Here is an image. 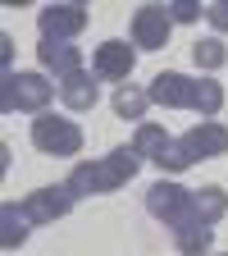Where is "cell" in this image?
Here are the masks:
<instances>
[{
  "label": "cell",
  "instance_id": "obj_7",
  "mask_svg": "<svg viewBox=\"0 0 228 256\" xmlns=\"http://www.w3.org/2000/svg\"><path fill=\"white\" fill-rule=\"evenodd\" d=\"M18 206H23V215L32 220V229H37V224H55V220L69 215V210L78 206V192H73L69 183H46V188H37V192H27Z\"/></svg>",
  "mask_w": 228,
  "mask_h": 256
},
{
  "label": "cell",
  "instance_id": "obj_15",
  "mask_svg": "<svg viewBox=\"0 0 228 256\" xmlns=\"http://www.w3.org/2000/svg\"><path fill=\"white\" fill-rule=\"evenodd\" d=\"M169 142H174V138H169L160 124H137V138H133V146H137V156H142V160H160Z\"/></svg>",
  "mask_w": 228,
  "mask_h": 256
},
{
  "label": "cell",
  "instance_id": "obj_12",
  "mask_svg": "<svg viewBox=\"0 0 228 256\" xmlns=\"http://www.w3.org/2000/svg\"><path fill=\"white\" fill-rule=\"evenodd\" d=\"M96 96H101V87H96V74L91 69H78L69 78H59V101L69 106V110H78V114H87L96 106Z\"/></svg>",
  "mask_w": 228,
  "mask_h": 256
},
{
  "label": "cell",
  "instance_id": "obj_20",
  "mask_svg": "<svg viewBox=\"0 0 228 256\" xmlns=\"http://www.w3.org/2000/svg\"><path fill=\"white\" fill-rule=\"evenodd\" d=\"M0 60H5V74H14V37L0 32Z\"/></svg>",
  "mask_w": 228,
  "mask_h": 256
},
{
  "label": "cell",
  "instance_id": "obj_5",
  "mask_svg": "<svg viewBox=\"0 0 228 256\" xmlns=\"http://www.w3.org/2000/svg\"><path fill=\"white\" fill-rule=\"evenodd\" d=\"M55 101V82L46 78V74H5L0 78V110L5 114H14V110H23V114H41L46 106Z\"/></svg>",
  "mask_w": 228,
  "mask_h": 256
},
{
  "label": "cell",
  "instance_id": "obj_21",
  "mask_svg": "<svg viewBox=\"0 0 228 256\" xmlns=\"http://www.w3.org/2000/svg\"><path fill=\"white\" fill-rule=\"evenodd\" d=\"M215 256H228V252H215Z\"/></svg>",
  "mask_w": 228,
  "mask_h": 256
},
{
  "label": "cell",
  "instance_id": "obj_17",
  "mask_svg": "<svg viewBox=\"0 0 228 256\" xmlns=\"http://www.w3.org/2000/svg\"><path fill=\"white\" fill-rule=\"evenodd\" d=\"M192 60H197V69H224L228 64V46L219 37H201V42H192Z\"/></svg>",
  "mask_w": 228,
  "mask_h": 256
},
{
  "label": "cell",
  "instance_id": "obj_10",
  "mask_svg": "<svg viewBox=\"0 0 228 256\" xmlns=\"http://www.w3.org/2000/svg\"><path fill=\"white\" fill-rule=\"evenodd\" d=\"M133 64H137V46H128V42H101L96 55H91V74L123 87L128 74H133Z\"/></svg>",
  "mask_w": 228,
  "mask_h": 256
},
{
  "label": "cell",
  "instance_id": "obj_19",
  "mask_svg": "<svg viewBox=\"0 0 228 256\" xmlns=\"http://www.w3.org/2000/svg\"><path fill=\"white\" fill-rule=\"evenodd\" d=\"M206 18L215 32H228V0H215V5H206Z\"/></svg>",
  "mask_w": 228,
  "mask_h": 256
},
{
  "label": "cell",
  "instance_id": "obj_3",
  "mask_svg": "<svg viewBox=\"0 0 228 256\" xmlns=\"http://www.w3.org/2000/svg\"><path fill=\"white\" fill-rule=\"evenodd\" d=\"M137 170H142L137 146H114L101 160H82V165H73V174L64 178V183H69L78 192V202H82V197H105V192L128 188V178H133Z\"/></svg>",
  "mask_w": 228,
  "mask_h": 256
},
{
  "label": "cell",
  "instance_id": "obj_13",
  "mask_svg": "<svg viewBox=\"0 0 228 256\" xmlns=\"http://www.w3.org/2000/svg\"><path fill=\"white\" fill-rule=\"evenodd\" d=\"M27 234H32V220L23 215V206L18 202H5V206H0V247L14 252V247L27 242Z\"/></svg>",
  "mask_w": 228,
  "mask_h": 256
},
{
  "label": "cell",
  "instance_id": "obj_18",
  "mask_svg": "<svg viewBox=\"0 0 228 256\" xmlns=\"http://www.w3.org/2000/svg\"><path fill=\"white\" fill-rule=\"evenodd\" d=\"M206 10H201V0H174V5H169V18L174 23H197Z\"/></svg>",
  "mask_w": 228,
  "mask_h": 256
},
{
  "label": "cell",
  "instance_id": "obj_16",
  "mask_svg": "<svg viewBox=\"0 0 228 256\" xmlns=\"http://www.w3.org/2000/svg\"><path fill=\"white\" fill-rule=\"evenodd\" d=\"M197 210H201L210 224H219V220L228 215V192H224L219 183H206V188H197Z\"/></svg>",
  "mask_w": 228,
  "mask_h": 256
},
{
  "label": "cell",
  "instance_id": "obj_11",
  "mask_svg": "<svg viewBox=\"0 0 228 256\" xmlns=\"http://www.w3.org/2000/svg\"><path fill=\"white\" fill-rule=\"evenodd\" d=\"M37 60L46 64L55 78H69V74L87 69V64H82V50H78V42H37Z\"/></svg>",
  "mask_w": 228,
  "mask_h": 256
},
{
  "label": "cell",
  "instance_id": "obj_2",
  "mask_svg": "<svg viewBox=\"0 0 228 256\" xmlns=\"http://www.w3.org/2000/svg\"><path fill=\"white\" fill-rule=\"evenodd\" d=\"M146 92H151V106H165V110H197V114H219L224 110L219 78H192V74H178V69H160Z\"/></svg>",
  "mask_w": 228,
  "mask_h": 256
},
{
  "label": "cell",
  "instance_id": "obj_9",
  "mask_svg": "<svg viewBox=\"0 0 228 256\" xmlns=\"http://www.w3.org/2000/svg\"><path fill=\"white\" fill-rule=\"evenodd\" d=\"M169 32H174L169 5H142V10L133 14V46H137V50H160V46H169Z\"/></svg>",
  "mask_w": 228,
  "mask_h": 256
},
{
  "label": "cell",
  "instance_id": "obj_4",
  "mask_svg": "<svg viewBox=\"0 0 228 256\" xmlns=\"http://www.w3.org/2000/svg\"><path fill=\"white\" fill-rule=\"evenodd\" d=\"M224 151H228V128H224L219 119H201L197 128L178 133L155 165L165 170V174H183V170L201 165V160H215V156H224Z\"/></svg>",
  "mask_w": 228,
  "mask_h": 256
},
{
  "label": "cell",
  "instance_id": "obj_1",
  "mask_svg": "<svg viewBox=\"0 0 228 256\" xmlns=\"http://www.w3.org/2000/svg\"><path fill=\"white\" fill-rule=\"evenodd\" d=\"M146 210L160 224H169L174 247L183 256H210V247H215V224L197 210V192H192V188L169 183V178L151 183L146 188Z\"/></svg>",
  "mask_w": 228,
  "mask_h": 256
},
{
  "label": "cell",
  "instance_id": "obj_14",
  "mask_svg": "<svg viewBox=\"0 0 228 256\" xmlns=\"http://www.w3.org/2000/svg\"><path fill=\"white\" fill-rule=\"evenodd\" d=\"M110 106H114L119 119H133V124H137V119L146 114V106H151V92H146V87H133V82H123V87H114V101H110Z\"/></svg>",
  "mask_w": 228,
  "mask_h": 256
},
{
  "label": "cell",
  "instance_id": "obj_8",
  "mask_svg": "<svg viewBox=\"0 0 228 256\" xmlns=\"http://www.w3.org/2000/svg\"><path fill=\"white\" fill-rule=\"evenodd\" d=\"M37 28H41V42H73L87 28V5H78V0H69V5H46L37 14Z\"/></svg>",
  "mask_w": 228,
  "mask_h": 256
},
{
  "label": "cell",
  "instance_id": "obj_6",
  "mask_svg": "<svg viewBox=\"0 0 228 256\" xmlns=\"http://www.w3.org/2000/svg\"><path fill=\"white\" fill-rule=\"evenodd\" d=\"M32 146L41 156H78L82 151V128L64 114H37L32 119Z\"/></svg>",
  "mask_w": 228,
  "mask_h": 256
}]
</instances>
